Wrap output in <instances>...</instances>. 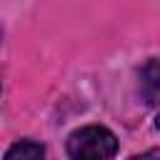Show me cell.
Listing matches in <instances>:
<instances>
[{
  "label": "cell",
  "mask_w": 160,
  "mask_h": 160,
  "mask_svg": "<svg viewBox=\"0 0 160 160\" xmlns=\"http://www.w3.org/2000/svg\"><path fill=\"white\" fill-rule=\"evenodd\" d=\"M118 152V138L102 125H85L68 138L72 160H110Z\"/></svg>",
  "instance_id": "1"
},
{
  "label": "cell",
  "mask_w": 160,
  "mask_h": 160,
  "mask_svg": "<svg viewBox=\"0 0 160 160\" xmlns=\"http://www.w3.org/2000/svg\"><path fill=\"white\" fill-rule=\"evenodd\" d=\"M140 92L145 98L148 105L155 102V98L160 95V62L158 60H150L145 68H142V75H140Z\"/></svg>",
  "instance_id": "2"
},
{
  "label": "cell",
  "mask_w": 160,
  "mask_h": 160,
  "mask_svg": "<svg viewBox=\"0 0 160 160\" xmlns=\"http://www.w3.org/2000/svg\"><path fill=\"white\" fill-rule=\"evenodd\" d=\"M42 158H45L42 145L32 140H20L5 152V160H42Z\"/></svg>",
  "instance_id": "3"
},
{
  "label": "cell",
  "mask_w": 160,
  "mask_h": 160,
  "mask_svg": "<svg viewBox=\"0 0 160 160\" xmlns=\"http://www.w3.org/2000/svg\"><path fill=\"white\" fill-rule=\"evenodd\" d=\"M130 160H160V148H150V150H145L142 155H135V158H130Z\"/></svg>",
  "instance_id": "4"
},
{
  "label": "cell",
  "mask_w": 160,
  "mask_h": 160,
  "mask_svg": "<svg viewBox=\"0 0 160 160\" xmlns=\"http://www.w3.org/2000/svg\"><path fill=\"white\" fill-rule=\"evenodd\" d=\"M155 125H158V128H160V112H158V120H155Z\"/></svg>",
  "instance_id": "5"
}]
</instances>
